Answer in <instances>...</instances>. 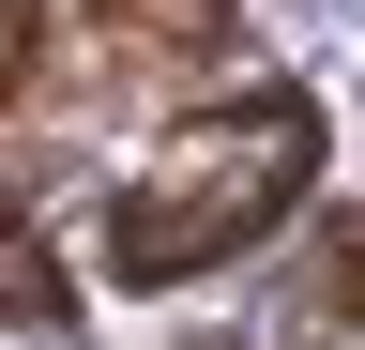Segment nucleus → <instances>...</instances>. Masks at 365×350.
Wrapping results in <instances>:
<instances>
[{
    "instance_id": "nucleus-1",
    "label": "nucleus",
    "mask_w": 365,
    "mask_h": 350,
    "mask_svg": "<svg viewBox=\"0 0 365 350\" xmlns=\"http://www.w3.org/2000/svg\"><path fill=\"white\" fill-rule=\"evenodd\" d=\"M319 183V92L259 76V92H213L182 107V138L107 198V274L122 289H182V274H228L244 244H274V213Z\"/></svg>"
},
{
    "instance_id": "nucleus-4",
    "label": "nucleus",
    "mask_w": 365,
    "mask_h": 350,
    "mask_svg": "<svg viewBox=\"0 0 365 350\" xmlns=\"http://www.w3.org/2000/svg\"><path fill=\"white\" fill-rule=\"evenodd\" d=\"M0 76H16V107L46 92V0H16V46H0Z\"/></svg>"
},
{
    "instance_id": "nucleus-2",
    "label": "nucleus",
    "mask_w": 365,
    "mask_h": 350,
    "mask_svg": "<svg viewBox=\"0 0 365 350\" xmlns=\"http://www.w3.org/2000/svg\"><path fill=\"white\" fill-rule=\"evenodd\" d=\"M76 16H91V61H107V92H168V76L244 61V16H228V0H76Z\"/></svg>"
},
{
    "instance_id": "nucleus-5",
    "label": "nucleus",
    "mask_w": 365,
    "mask_h": 350,
    "mask_svg": "<svg viewBox=\"0 0 365 350\" xmlns=\"http://www.w3.org/2000/svg\"><path fill=\"white\" fill-rule=\"evenodd\" d=\"M335 320L365 335V213H350V229H335Z\"/></svg>"
},
{
    "instance_id": "nucleus-3",
    "label": "nucleus",
    "mask_w": 365,
    "mask_h": 350,
    "mask_svg": "<svg viewBox=\"0 0 365 350\" xmlns=\"http://www.w3.org/2000/svg\"><path fill=\"white\" fill-rule=\"evenodd\" d=\"M0 304H16V335L61 320V274H46V229H31V213H16V244H0Z\"/></svg>"
}]
</instances>
